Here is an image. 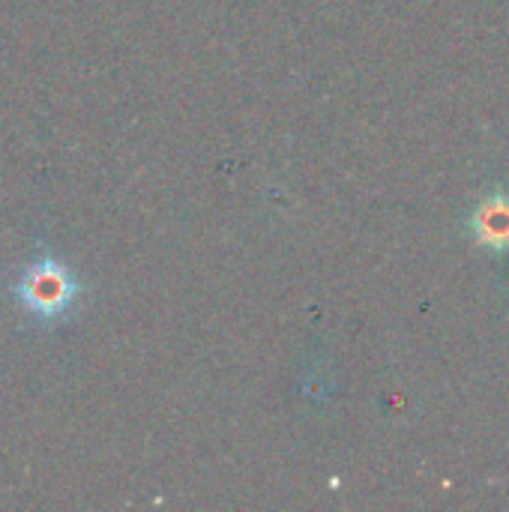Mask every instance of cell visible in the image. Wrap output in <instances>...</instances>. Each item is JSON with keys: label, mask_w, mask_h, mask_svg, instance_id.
<instances>
[{"label": "cell", "mask_w": 509, "mask_h": 512, "mask_svg": "<svg viewBox=\"0 0 509 512\" xmlns=\"http://www.w3.org/2000/svg\"><path fill=\"white\" fill-rule=\"evenodd\" d=\"M12 294H15V303L24 309V315L42 324H51V321H63L72 315L81 297V282L60 258L39 255L15 279Z\"/></svg>", "instance_id": "1"}]
</instances>
